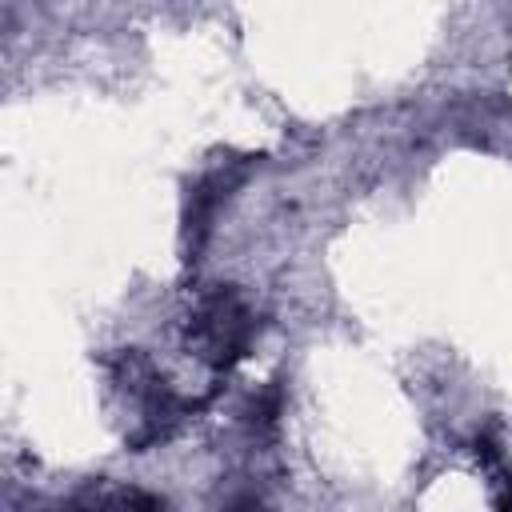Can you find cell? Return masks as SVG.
<instances>
[{"label": "cell", "instance_id": "2", "mask_svg": "<svg viewBox=\"0 0 512 512\" xmlns=\"http://www.w3.org/2000/svg\"><path fill=\"white\" fill-rule=\"evenodd\" d=\"M112 380H116V388L136 404V428L128 432V444H132L136 452L160 444V440L176 428V420L184 416L180 396L168 388V380H164L140 352H120L116 364H112Z\"/></svg>", "mask_w": 512, "mask_h": 512}, {"label": "cell", "instance_id": "3", "mask_svg": "<svg viewBox=\"0 0 512 512\" xmlns=\"http://www.w3.org/2000/svg\"><path fill=\"white\" fill-rule=\"evenodd\" d=\"M248 164H236V160H224L216 168H208L196 184H192V196H188V212H184V232H188V248L200 252L208 232H212V220L220 212V204H228L232 188L244 180Z\"/></svg>", "mask_w": 512, "mask_h": 512}, {"label": "cell", "instance_id": "1", "mask_svg": "<svg viewBox=\"0 0 512 512\" xmlns=\"http://www.w3.org/2000/svg\"><path fill=\"white\" fill-rule=\"evenodd\" d=\"M252 336H256V316L232 288L204 292L188 312V348L212 368L240 364L252 348Z\"/></svg>", "mask_w": 512, "mask_h": 512}]
</instances>
